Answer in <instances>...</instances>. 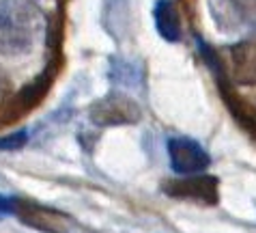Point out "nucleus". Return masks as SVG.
Instances as JSON below:
<instances>
[{
    "mask_svg": "<svg viewBox=\"0 0 256 233\" xmlns=\"http://www.w3.org/2000/svg\"><path fill=\"white\" fill-rule=\"evenodd\" d=\"M88 119L99 128H114V125H134L142 119L140 104L132 95L110 91L108 95L99 97L90 104Z\"/></svg>",
    "mask_w": 256,
    "mask_h": 233,
    "instance_id": "4",
    "label": "nucleus"
},
{
    "mask_svg": "<svg viewBox=\"0 0 256 233\" xmlns=\"http://www.w3.org/2000/svg\"><path fill=\"white\" fill-rule=\"evenodd\" d=\"M16 201H18V196L0 194V218H4V216H16Z\"/></svg>",
    "mask_w": 256,
    "mask_h": 233,
    "instance_id": "12",
    "label": "nucleus"
},
{
    "mask_svg": "<svg viewBox=\"0 0 256 233\" xmlns=\"http://www.w3.org/2000/svg\"><path fill=\"white\" fill-rule=\"evenodd\" d=\"M207 7L222 35H256V0H207Z\"/></svg>",
    "mask_w": 256,
    "mask_h": 233,
    "instance_id": "3",
    "label": "nucleus"
},
{
    "mask_svg": "<svg viewBox=\"0 0 256 233\" xmlns=\"http://www.w3.org/2000/svg\"><path fill=\"white\" fill-rule=\"evenodd\" d=\"M168 160L170 168L176 175H196L204 173L211 164V155L207 149L190 136H172L168 138Z\"/></svg>",
    "mask_w": 256,
    "mask_h": 233,
    "instance_id": "6",
    "label": "nucleus"
},
{
    "mask_svg": "<svg viewBox=\"0 0 256 233\" xmlns=\"http://www.w3.org/2000/svg\"><path fill=\"white\" fill-rule=\"evenodd\" d=\"M110 78L116 84H125V87H136L142 84V69H136L132 63H125L120 59H112V72Z\"/></svg>",
    "mask_w": 256,
    "mask_h": 233,
    "instance_id": "10",
    "label": "nucleus"
},
{
    "mask_svg": "<svg viewBox=\"0 0 256 233\" xmlns=\"http://www.w3.org/2000/svg\"><path fill=\"white\" fill-rule=\"evenodd\" d=\"M162 192L176 201H190L198 205H218L220 203V181L213 175L196 173L166 179L162 183Z\"/></svg>",
    "mask_w": 256,
    "mask_h": 233,
    "instance_id": "5",
    "label": "nucleus"
},
{
    "mask_svg": "<svg viewBox=\"0 0 256 233\" xmlns=\"http://www.w3.org/2000/svg\"><path fill=\"white\" fill-rule=\"evenodd\" d=\"M153 18H155V28H158L160 37L166 39L168 44H179L183 28H181L179 9H176L172 0H155Z\"/></svg>",
    "mask_w": 256,
    "mask_h": 233,
    "instance_id": "8",
    "label": "nucleus"
},
{
    "mask_svg": "<svg viewBox=\"0 0 256 233\" xmlns=\"http://www.w3.org/2000/svg\"><path fill=\"white\" fill-rule=\"evenodd\" d=\"M16 216L26 227L37 229L41 233H93L88 227L74 218L67 211H60L50 205H41L37 201H16Z\"/></svg>",
    "mask_w": 256,
    "mask_h": 233,
    "instance_id": "2",
    "label": "nucleus"
},
{
    "mask_svg": "<svg viewBox=\"0 0 256 233\" xmlns=\"http://www.w3.org/2000/svg\"><path fill=\"white\" fill-rule=\"evenodd\" d=\"M230 82L239 87H256V35L239 39L226 48Z\"/></svg>",
    "mask_w": 256,
    "mask_h": 233,
    "instance_id": "7",
    "label": "nucleus"
},
{
    "mask_svg": "<svg viewBox=\"0 0 256 233\" xmlns=\"http://www.w3.org/2000/svg\"><path fill=\"white\" fill-rule=\"evenodd\" d=\"M28 143V132L20 130L6 136H0V151H18Z\"/></svg>",
    "mask_w": 256,
    "mask_h": 233,
    "instance_id": "11",
    "label": "nucleus"
},
{
    "mask_svg": "<svg viewBox=\"0 0 256 233\" xmlns=\"http://www.w3.org/2000/svg\"><path fill=\"white\" fill-rule=\"evenodd\" d=\"M46 33V16L32 0H0V54L22 56Z\"/></svg>",
    "mask_w": 256,
    "mask_h": 233,
    "instance_id": "1",
    "label": "nucleus"
},
{
    "mask_svg": "<svg viewBox=\"0 0 256 233\" xmlns=\"http://www.w3.org/2000/svg\"><path fill=\"white\" fill-rule=\"evenodd\" d=\"M218 82H220V91H222V97L226 106L230 108L232 117L237 119L241 123V128H244L250 136L256 140V108H252L248 102H244L239 95H234L230 91V84L224 80V74H218Z\"/></svg>",
    "mask_w": 256,
    "mask_h": 233,
    "instance_id": "9",
    "label": "nucleus"
},
{
    "mask_svg": "<svg viewBox=\"0 0 256 233\" xmlns=\"http://www.w3.org/2000/svg\"><path fill=\"white\" fill-rule=\"evenodd\" d=\"M9 95H11V80L6 78V74L2 69H0V104H2Z\"/></svg>",
    "mask_w": 256,
    "mask_h": 233,
    "instance_id": "13",
    "label": "nucleus"
}]
</instances>
